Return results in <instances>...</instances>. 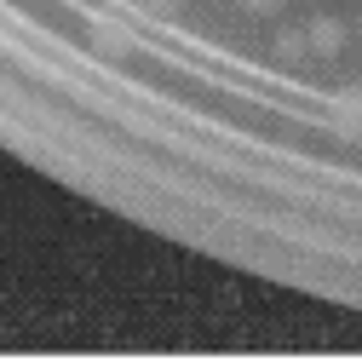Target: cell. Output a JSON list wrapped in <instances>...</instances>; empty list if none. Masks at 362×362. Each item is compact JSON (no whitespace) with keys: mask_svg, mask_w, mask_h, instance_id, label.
<instances>
[{"mask_svg":"<svg viewBox=\"0 0 362 362\" xmlns=\"http://www.w3.org/2000/svg\"><path fill=\"white\" fill-rule=\"evenodd\" d=\"M98 47H110V52H127V35H110V29H98Z\"/></svg>","mask_w":362,"mask_h":362,"instance_id":"7a4b0ae2","label":"cell"},{"mask_svg":"<svg viewBox=\"0 0 362 362\" xmlns=\"http://www.w3.org/2000/svg\"><path fill=\"white\" fill-rule=\"evenodd\" d=\"M310 40H316V52H334V47H339V29H334V23H316Z\"/></svg>","mask_w":362,"mask_h":362,"instance_id":"6da1fadb","label":"cell"},{"mask_svg":"<svg viewBox=\"0 0 362 362\" xmlns=\"http://www.w3.org/2000/svg\"><path fill=\"white\" fill-rule=\"evenodd\" d=\"M150 6H173V0H150Z\"/></svg>","mask_w":362,"mask_h":362,"instance_id":"3957f363","label":"cell"}]
</instances>
